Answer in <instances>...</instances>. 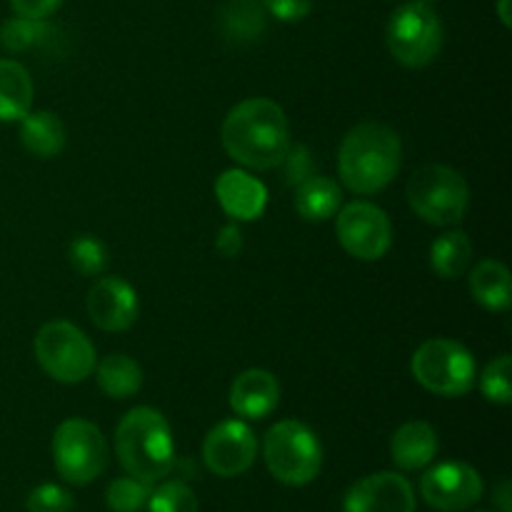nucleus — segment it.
<instances>
[{
    "label": "nucleus",
    "mask_w": 512,
    "mask_h": 512,
    "mask_svg": "<svg viewBox=\"0 0 512 512\" xmlns=\"http://www.w3.org/2000/svg\"><path fill=\"white\" fill-rule=\"evenodd\" d=\"M220 138L235 163L250 170L278 168L290 148L288 118L273 100H243L228 113Z\"/></svg>",
    "instance_id": "nucleus-1"
},
{
    "label": "nucleus",
    "mask_w": 512,
    "mask_h": 512,
    "mask_svg": "<svg viewBox=\"0 0 512 512\" xmlns=\"http://www.w3.org/2000/svg\"><path fill=\"white\" fill-rule=\"evenodd\" d=\"M403 163L398 133L385 123H360L345 135L338 153V170L345 188L373 195L388 188Z\"/></svg>",
    "instance_id": "nucleus-2"
},
{
    "label": "nucleus",
    "mask_w": 512,
    "mask_h": 512,
    "mask_svg": "<svg viewBox=\"0 0 512 512\" xmlns=\"http://www.w3.org/2000/svg\"><path fill=\"white\" fill-rule=\"evenodd\" d=\"M115 453L125 473L143 483H158L175 463L170 425L155 408H133L115 430Z\"/></svg>",
    "instance_id": "nucleus-3"
},
{
    "label": "nucleus",
    "mask_w": 512,
    "mask_h": 512,
    "mask_svg": "<svg viewBox=\"0 0 512 512\" xmlns=\"http://www.w3.org/2000/svg\"><path fill=\"white\" fill-rule=\"evenodd\" d=\"M265 465L275 480L285 485H308L323 468V445L308 425L280 420L268 430L263 443Z\"/></svg>",
    "instance_id": "nucleus-4"
},
{
    "label": "nucleus",
    "mask_w": 512,
    "mask_h": 512,
    "mask_svg": "<svg viewBox=\"0 0 512 512\" xmlns=\"http://www.w3.org/2000/svg\"><path fill=\"white\" fill-rule=\"evenodd\" d=\"M408 203L425 223L450 228L468 213L470 190L458 170L448 165H423L408 183Z\"/></svg>",
    "instance_id": "nucleus-5"
},
{
    "label": "nucleus",
    "mask_w": 512,
    "mask_h": 512,
    "mask_svg": "<svg viewBox=\"0 0 512 512\" xmlns=\"http://www.w3.org/2000/svg\"><path fill=\"white\" fill-rule=\"evenodd\" d=\"M410 368L413 378L440 398H463L478 378L473 353L448 338H433L420 345Z\"/></svg>",
    "instance_id": "nucleus-6"
},
{
    "label": "nucleus",
    "mask_w": 512,
    "mask_h": 512,
    "mask_svg": "<svg viewBox=\"0 0 512 512\" xmlns=\"http://www.w3.org/2000/svg\"><path fill=\"white\" fill-rule=\"evenodd\" d=\"M385 43L400 65L425 68L443 48V23L425 0H413L400 5L388 20Z\"/></svg>",
    "instance_id": "nucleus-7"
},
{
    "label": "nucleus",
    "mask_w": 512,
    "mask_h": 512,
    "mask_svg": "<svg viewBox=\"0 0 512 512\" xmlns=\"http://www.w3.org/2000/svg\"><path fill=\"white\" fill-rule=\"evenodd\" d=\"M35 358L53 380L65 385L83 383L95 370V348L88 335L68 320L45 323L35 335Z\"/></svg>",
    "instance_id": "nucleus-8"
},
{
    "label": "nucleus",
    "mask_w": 512,
    "mask_h": 512,
    "mask_svg": "<svg viewBox=\"0 0 512 512\" xmlns=\"http://www.w3.org/2000/svg\"><path fill=\"white\" fill-rule=\"evenodd\" d=\"M108 443L98 425L70 418L53 435V460L58 475L70 485H88L108 468Z\"/></svg>",
    "instance_id": "nucleus-9"
},
{
    "label": "nucleus",
    "mask_w": 512,
    "mask_h": 512,
    "mask_svg": "<svg viewBox=\"0 0 512 512\" xmlns=\"http://www.w3.org/2000/svg\"><path fill=\"white\" fill-rule=\"evenodd\" d=\"M335 230L345 253L358 260H380L393 245V225L388 215L365 200L345 205L338 213Z\"/></svg>",
    "instance_id": "nucleus-10"
},
{
    "label": "nucleus",
    "mask_w": 512,
    "mask_h": 512,
    "mask_svg": "<svg viewBox=\"0 0 512 512\" xmlns=\"http://www.w3.org/2000/svg\"><path fill=\"white\" fill-rule=\"evenodd\" d=\"M420 493L433 510L460 512L483 498V478L468 463H440L423 475Z\"/></svg>",
    "instance_id": "nucleus-11"
},
{
    "label": "nucleus",
    "mask_w": 512,
    "mask_h": 512,
    "mask_svg": "<svg viewBox=\"0 0 512 512\" xmlns=\"http://www.w3.org/2000/svg\"><path fill=\"white\" fill-rule=\"evenodd\" d=\"M255 455H258V440L243 420H225L215 425L203 443L205 465L220 478L243 475L255 463Z\"/></svg>",
    "instance_id": "nucleus-12"
},
{
    "label": "nucleus",
    "mask_w": 512,
    "mask_h": 512,
    "mask_svg": "<svg viewBox=\"0 0 512 512\" xmlns=\"http://www.w3.org/2000/svg\"><path fill=\"white\" fill-rule=\"evenodd\" d=\"M343 512H415L413 485L398 473L360 478L345 493Z\"/></svg>",
    "instance_id": "nucleus-13"
},
{
    "label": "nucleus",
    "mask_w": 512,
    "mask_h": 512,
    "mask_svg": "<svg viewBox=\"0 0 512 512\" xmlns=\"http://www.w3.org/2000/svg\"><path fill=\"white\" fill-rule=\"evenodd\" d=\"M138 293L118 275L100 278L88 293V315L103 333H123L138 320Z\"/></svg>",
    "instance_id": "nucleus-14"
},
{
    "label": "nucleus",
    "mask_w": 512,
    "mask_h": 512,
    "mask_svg": "<svg viewBox=\"0 0 512 512\" xmlns=\"http://www.w3.org/2000/svg\"><path fill=\"white\" fill-rule=\"evenodd\" d=\"M215 195L233 220H258L268 205V190L255 175L245 170H225L215 180Z\"/></svg>",
    "instance_id": "nucleus-15"
},
{
    "label": "nucleus",
    "mask_w": 512,
    "mask_h": 512,
    "mask_svg": "<svg viewBox=\"0 0 512 512\" xmlns=\"http://www.w3.org/2000/svg\"><path fill=\"white\" fill-rule=\"evenodd\" d=\"M280 385L273 373L250 368L233 380L230 388V408L245 420H263L278 408Z\"/></svg>",
    "instance_id": "nucleus-16"
},
{
    "label": "nucleus",
    "mask_w": 512,
    "mask_h": 512,
    "mask_svg": "<svg viewBox=\"0 0 512 512\" xmlns=\"http://www.w3.org/2000/svg\"><path fill=\"white\" fill-rule=\"evenodd\" d=\"M390 455H393L395 465L403 470L425 468L438 455V433L433 430V425L423 423V420H410L395 430L393 440H390Z\"/></svg>",
    "instance_id": "nucleus-17"
},
{
    "label": "nucleus",
    "mask_w": 512,
    "mask_h": 512,
    "mask_svg": "<svg viewBox=\"0 0 512 512\" xmlns=\"http://www.w3.org/2000/svg\"><path fill=\"white\" fill-rule=\"evenodd\" d=\"M340 203H343V190L325 175H310L295 190V210L310 223H323L338 215Z\"/></svg>",
    "instance_id": "nucleus-18"
},
{
    "label": "nucleus",
    "mask_w": 512,
    "mask_h": 512,
    "mask_svg": "<svg viewBox=\"0 0 512 512\" xmlns=\"http://www.w3.org/2000/svg\"><path fill=\"white\" fill-rule=\"evenodd\" d=\"M33 108V80L18 60L0 58V120H23Z\"/></svg>",
    "instance_id": "nucleus-19"
},
{
    "label": "nucleus",
    "mask_w": 512,
    "mask_h": 512,
    "mask_svg": "<svg viewBox=\"0 0 512 512\" xmlns=\"http://www.w3.org/2000/svg\"><path fill=\"white\" fill-rule=\"evenodd\" d=\"M20 140H23V148L35 158H55L65 148V125L58 115L48 110L28 113L20 120Z\"/></svg>",
    "instance_id": "nucleus-20"
},
{
    "label": "nucleus",
    "mask_w": 512,
    "mask_h": 512,
    "mask_svg": "<svg viewBox=\"0 0 512 512\" xmlns=\"http://www.w3.org/2000/svg\"><path fill=\"white\" fill-rule=\"evenodd\" d=\"M470 295L485 310H493V313L508 310L512 300L510 270L500 260H483V263H478L473 273H470Z\"/></svg>",
    "instance_id": "nucleus-21"
},
{
    "label": "nucleus",
    "mask_w": 512,
    "mask_h": 512,
    "mask_svg": "<svg viewBox=\"0 0 512 512\" xmlns=\"http://www.w3.org/2000/svg\"><path fill=\"white\" fill-rule=\"evenodd\" d=\"M473 263V243L463 230H448L430 245V265L445 280L463 278Z\"/></svg>",
    "instance_id": "nucleus-22"
},
{
    "label": "nucleus",
    "mask_w": 512,
    "mask_h": 512,
    "mask_svg": "<svg viewBox=\"0 0 512 512\" xmlns=\"http://www.w3.org/2000/svg\"><path fill=\"white\" fill-rule=\"evenodd\" d=\"M95 378H98L100 390H103L108 398L125 400L130 395H135L143 385V370L128 355H108L103 363L95 368Z\"/></svg>",
    "instance_id": "nucleus-23"
},
{
    "label": "nucleus",
    "mask_w": 512,
    "mask_h": 512,
    "mask_svg": "<svg viewBox=\"0 0 512 512\" xmlns=\"http://www.w3.org/2000/svg\"><path fill=\"white\" fill-rule=\"evenodd\" d=\"M220 28L233 43L258 40L265 30V10L258 0H233L220 13Z\"/></svg>",
    "instance_id": "nucleus-24"
},
{
    "label": "nucleus",
    "mask_w": 512,
    "mask_h": 512,
    "mask_svg": "<svg viewBox=\"0 0 512 512\" xmlns=\"http://www.w3.org/2000/svg\"><path fill=\"white\" fill-rule=\"evenodd\" d=\"M53 28L45 20H30V18H8L0 25V45L10 53H23V50H33L43 45L50 38Z\"/></svg>",
    "instance_id": "nucleus-25"
},
{
    "label": "nucleus",
    "mask_w": 512,
    "mask_h": 512,
    "mask_svg": "<svg viewBox=\"0 0 512 512\" xmlns=\"http://www.w3.org/2000/svg\"><path fill=\"white\" fill-rule=\"evenodd\" d=\"M68 258L80 275H100L108 265V248L95 235H78L70 240Z\"/></svg>",
    "instance_id": "nucleus-26"
},
{
    "label": "nucleus",
    "mask_w": 512,
    "mask_h": 512,
    "mask_svg": "<svg viewBox=\"0 0 512 512\" xmlns=\"http://www.w3.org/2000/svg\"><path fill=\"white\" fill-rule=\"evenodd\" d=\"M148 498V483L133 478V475L113 480V483L108 485V490H105V503H108V508L113 512H138L145 503H148Z\"/></svg>",
    "instance_id": "nucleus-27"
},
{
    "label": "nucleus",
    "mask_w": 512,
    "mask_h": 512,
    "mask_svg": "<svg viewBox=\"0 0 512 512\" xmlns=\"http://www.w3.org/2000/svg\"><path fill=\"white\" fill-rule=\"evenodd\" d=\"M512 360L510 355H500L493 363L485 368L480 375V390H483L485 400L495 405H508L512 400Z\"/></svg>",
    "instance_id": "nucleus-28"
},
{
    "label": "nucleus",
    "mask_w": 512,
    "mask_h": 512,
    "mask_svg": "<svg viewBox=\"0 0 512 512\" xmlns=\"http://www.w3.org/2000/svg\"><path fill=\"white\" fill-rule=\"evenodd\" d=\"M148 512H198V498L180 480L160 485L148 498Z\"/></svg>",
    "instance_id": "nucleus-29"
},
{
    "label": "nucleus",
    "mask_w": 512,
    "mask_h": 512,
    "mask_svg": "<svg viewBox=\"0 0 512 512\" xmlns=\"http://www.w3.org/2000/svg\"><path fill=\"white\" fill-rule=\"evenodd\" d=\"M28 512H73L75 500L65 488L53 483H43L25 500Z\"/></svg>",
    "instance_id": "nucleus-30"
},
{
    "label": "nucleus",
    "mask_w": 512,
    "mask_h": 512,
    "mask_svg": "<svg viewBox=\"0 0 512 512\" xmlns=\"http://www.w3.org/2000/svg\"><path fill=\"white\" fill-rule=\"evenodd\" d=\"M285 165V175H288L290 183L300 185L305 178L315 175V160L313 153H310L305 145H290L288 153H285L283 163Z\"/></svg>",
    "instance_id": "nucleus-31"
},
{
    "label": "nucleus",
    "mask_w": 512,
    "mask_h": 512,
    "mask_svg": "<svg viewBox=\"0 0 512 512\" xmlns=\"http://www.w3.org/2000/svg\"><path fill=\"white\" fill-rule=\"evenodd\" d=\"M263 5L283 23H298L313 10V0H263Z\"/></svg>",
    "instance_id": "nucleus-32"
},
{
    "label": "nucleus",
    "mask_w": 512,
    "mask_h": 512,
    "mask_svg": "<svg viewBox=\"0 0 512 512\" xmlns=\"http://www.w3.org/2000/svg\"><path fill=\"white\" fill-rule=\"evenodd\" d=\"M63 0H10V8L15 10V15L30 20H45L60 8Z\"/></svg>",
    "instance_id": "nucleus-33"
},
{
    "label": "nucleus",
    "mask_w": 512,
    "mask_h": 512,
    "mask_svg": "<svg viewBox=\"0 0 512 512\" xmlns=\"http://www.w3.org/2000/svg\"><path fill=\"white\" fill-rule=\"evenodd\" d=\"M215 248L223 258H235L243 250V233L238 230V225H225L218 238H215Z\"/></svg>",
    "instance_id": "nucleus-34"
},
{
    "label": "nucleus",
    "mask_w": 512,
    "mask_h": 512,
    "mask_svg": "<svg viewBox=\"0 0 512 512\" xmlns=\"http://www.w3.org/2000/svg\"><path fill=\"white\" fill-rule=\"evenodd\" d=\"M498 13H500V20H503L505 28H510V0H498Z\"/></svg>",
    "instance_id": "nucleus-35"
}]
</instances>
